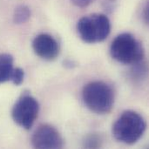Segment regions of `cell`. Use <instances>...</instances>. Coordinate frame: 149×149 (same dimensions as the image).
<instances>
[{
  "label": "cell",
  "mask_w": 149,
  "mask_h": 149,
  "mask_svg": "<svg viewBox=\"0 0 149 149\" xmlns=\"http://www.w3.org/2000/svg\"><path fill=\"white\" fill-rule=\"evenodd\" d=\"M114 92L104 81H92L82 90V100L86 107L97 114L109 113L114 106Z\"/></svg>",
  "instance_id": "obj_1"
},
{
  "label": "cell",
  "mask_w": 149,
  "mask_h": 149,
  "mask_svg": "<svg viewBox=\"0 0 149 149\" xmlns=\"http://www.w3.org/2000/svg\"><path fill=\"white\" fill-rule=\"evenodd\" d=\"M146 128L147 123L144 118L137 112L128 110L122 113L116 120L112 132L118 141L133 145L143 136Z\"/></svg>",
  "instance_id": "obj_2"
},
{
  "label": "cell",
  "mask_w": 149,
  "mask_h": 149,
  "mask_svg": "<svg viewBox=\"0 0 149 149\" xmlns=\"http://www.w3.org/2000/svg\"><path fill=\"white\" fill-rule=\"evenodd\" d=\"M112 58L124 65H134L143 61L145 52L142 44L131 33L118 35L110 46Z\"/></svg>",
  "instance_id": "obj_3"
},
{
  "label": "cell",
  "mask_w": 149,
  "mask_h": 149,
  "mask_svg": "<svg viewBox=\"0 0 149 149\" xmlns=\"http://www.w3.org/2000/svg\"><path fill=\"white\" fill-rule=\"evenodd\" d=\"M79 38L86 43L104 41L111 31V23L106 14L94 13L81 17L76 25Z\"/></svg>",
  "instance_id": "obj_4"
},
{
  "label": "cell",
  "mask_w": 149,
  "mask_h": 149,
  "mask_svg": "<svg viewBox=\"0 0 149 149\" xmlns=\"http://www.w3.org/2000/svg\"><path fill=\"white\" fill-rule=\"evenodd\" d=\"M39 113L38 100L29 93H23L15 102L11 109V117L19 127L30 130Z\"/></svg>",
  "instance_id": "obj_5"
},
{
  "label": "cell",
  "mask_w": 149,
  "mask_h": 149,
  "mask_svg": "<svg viewBox=\"0 0 149 149\" xmlns=\"http://www.w3.org/2000/svg\"><path fill=\"white\" fill-rule=\"evenodd\" d=\"M31 144L35 148H62L64 147V140L54 127L49 124H43L33 133Z\"/></svg>",
  "instance_id": "obj_6"
},
{
  "label": "cell",
  "mask_w": 149,
  "mask_h": 149,
  "mask_svg": "<svg viewBox=\"0 0 149 149\" xmlns=\"http://www.w3.org/2000/svg\"><path fill=\"white\" fill-rule=\"evenodd\" d=\"M32 49L39 58L45 60L55 59L60 51L58 41L47 33H41L34 38Z\"/></svg>",
  "instance_id": "obj_7"
},
{
  "label": "cell",
  "mask_w": 149,
  "mask_h": 149,
  "mask_svg": "<svg viewBox=\"0 0 149 149\" xmlns=\"http://www.w3.org/2000/svg\"><path fill=\"white\" fill-rule=\"evenodd\" d=\"M14 58L9 53H0V84L10 81L14 71Z\"/></svg>",
  "instance_id": "obj_8"
},
{
  "label": "cell",
  "mask_w": 149,
  "mask_h": 149,
  "mask_svg": "<svg viewBox=\"0 0 149 149\" xmlns=\"http://www.w3.org/2000/svg\"><path fill=\"white\" fill-rule=\"evenodd\" d=\"M31 9L24 4L18 5L13 13V22L16 24H23L28 22V20L31 18Z\"/></svg>",
  "instance_id": "obj_9"
},
{
  "label": "cell",
  "mask_w": 149,
  "mask_h": 149,
  "mask_svg": "<svg viewBox=\"0 0 149 149\" xmlns=\"http://www.w3.org/2000/svg\"><path fill=\"white\" fill-rule=\"evenodd\" d=\"M133 67L130 71V77L134 82H140L147 76V65L144 61H141L137 64L132 65Z\"/></svg>",
  "instance_id": "obj_10"
},
{
  "label": "cell",
  "mask_w": 149,
  "mask_h": 149,
  "mask_svg": "<svg viewBox=\"0 0 149 149\" xmlns=\"http://www.w3.org/2000/svg\"><path fill=\"white\" fill-rule=\"evenodd\" d=\"M102 143L101 135L96 133L87 134L83 140V147L86 148H99L102 147Z\"/></svg>",
  "instance_id": "obj_11"
},
{
  "label": "cell",
  "mask_w": 149,
  "mask_h": 149,
  "mask_svg": "<svg viewBox=\"0 0 149 149\" xmlns=\"http://www.w3.org/2000/svg\"><path fill=\"white\" fill-rule=\"evenodd\" d=\"M24 79V72L22 68L20 67H16L14 68V71L12 72L11 78H10V82L14 84L15 86H20Z\"/></svg>",
  "instance_id": "obj_12"
},
{
  "label": "cell",
  "mask_w": 149,
  "mask_h": 149,
  "mask_svg": "<svg viewBox=\"0 0 149 149\" xmlns=\"http://www.w3.org/2000/svg\"><path fill=\"white\" fill-rule=\"evenodd\" d=\"M117 3H118V0H103L102 6L107 13L111 14L116 9Z\"/></svg>",
  "instance_id": "obj_13"
},
{
  "label": "cell",
  "mask_w": 149,
  "mask_h": 149,
  "mask_svg": "<svg viewBox=\"0 0 149 149\" xmlns=\"http://www.w3.org/2000/svg\"><path fill=\"white\" fill-rule=\"evenodd\" d=\"M141 17L142 21L148 24L149 22V8H148V1L147 0L146 3H144V5L142 6L141 9Z\"/></svg>",
  "instance_id": "obj_14"
},
{
  "label": "cell",
  "mask_w": 149,
  "mask_h": 149,
  "mask_svg": "<svg viewBox=\"0 0 149 149\" xmlns=\"http://www.w3.org/2000/svg\"><path fill=\"white\" fill-rule=\"evenodd\" d=\"M94 0H71V2L77 7L79 8H85L90 5Z\"/></svg>",
  "instance_id": "obj_15"
}]
</instances>
